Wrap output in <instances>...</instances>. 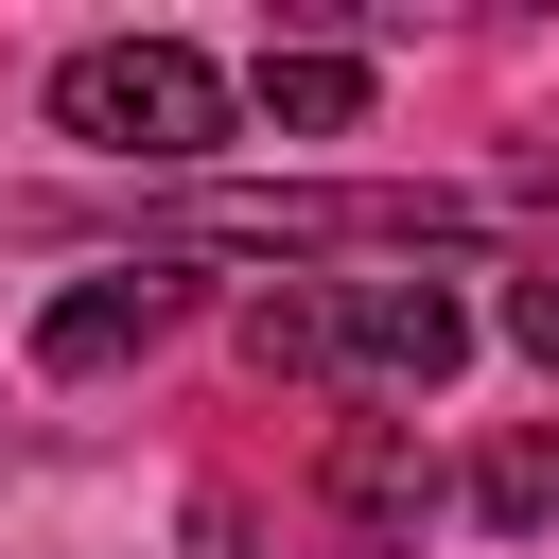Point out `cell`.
Segmentation results:
<instances>
[{
    "mask_svg": "<svg viewBox=\"0 0 559 559\" xmlns=\"http://www.w3.org/2000/svg\"><path fill=\"white\" fill-rule=\"evenodd\" d=\"M507 349L559 384V262H524V280H507Z\"/></svg>",
    "mask_w": 559,
    "mask_h": 559,
    "instance_id": "8",
    "label": "cell"
},
{
    "mask_svg": "<svg viewBox=\"0 0 559 559\" xmlns=\"http://www.w3.org/2000/svg\"><path fill=\"white\" fill-rule=\"evenodd\" d=\"M262 122H280V140H349V122H367V52H332V35H262Z\"/></svg>",
    "mask_w": 559,
    "mask_h": 559,
    "instance_id": "6",
    "label": "cell"
},
{
    "mask_svg": "<svg viewBox=\"0 0 559 559\" xmlns=\"http://www.w3.org/2000/svg\"><path fill=\"white\" fill-rule=\"evenodd\" d=\"M52 122L70 140H105V157H210L227 140V70L192 52V35H87L70 70H52Z\"/></svg>",
    "mask_w": 559,
    "mask_h": 559,
    "instance_id": "2",
    "label": "cell"
},
{
    "mask_svg": "<svg viewBox=\"0 0 559 559\" xmlns=\"http://www.w3.org/2000/svg\"><path fill=\"white\" fill-rule=\"evenodd\" d=\"M419 192H192V245H437Z\"/></svg>",
    "mask_w": 559,
    "mask_h": 559,
    "instance_id": "3",
    "label": "cell"
},
{
    "mask_svg": "<svg viewBox=\"0 0 559 559\" xmlns=\"http://www.w3.org/2000/svg\"><path fill=\"white\" fill-rule=\"evenodd\" d=\"M472 507H489L507 542H559V419H542V437H507V454L472 472Z\"/></svg>",
    "mask_w": 559,
    "mask_h": 559,
    "instance_id": "7",
    "label": "cell"
},
{
    "mask_svg": "<svg viewBox=\"0 0 559 559\" xmlns=\"http://www.w3.org/2000/svg\"><path fill=\"white\" fill-rule=\"evenodd\" d=\"M472 367V297L454 280H314L297 297V384H367V402H437Z\"/></svg>",
    "mask_w": 559,
    "mask_h": 559,
    "instance_id": "1",
    "label": "cell"
},
{
    "mask_svg": "<svg viewBox=\"0 0 559 559\" xmlns=\"http://www.w3.org/2000/svg\"><path fill=\"white\" fill-rule=\"evenodd\" d=\"M175 332V262H122V280H70L52 314H35V367L52 384H105L122 349H157Z\"/></svg>",
    "mask_w": 559,
    "mask_h": 559,
    "instance_id": "5",
    "label": "cell"
},
{
    "mask_svg": "<svg viewBox=\"0 0 559 559\" xmlns=\"http://www.w3.org/2000/svg\"><path fill=\"white\" fill-rule=\"evenodd\" d=\"M332 524H349V559H419V524H437V454H419L402 419H349V437H332Z\"/></svg>",
    "mask_w": 559,
    "mask_h": 559,
    "instance_id": "4",
    "label": "cell"
}]
</instances>
